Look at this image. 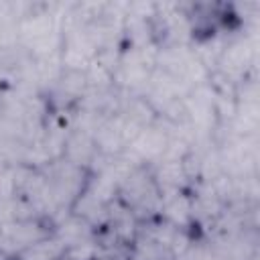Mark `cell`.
<instances>
[{"mask_svg": "<svg viewBox=\"0 0 260 260\" xmlns=\"http://www.w3.org/2000/svg\"><path fill=\"white\" fill-rule=\"evenodd\" d=\"M118 199L134 213L138 221L158 217L160 191L154 183V177L148 165H136L126 175V179L118 187Z\"/></svg>", "mask_w": 260, "mask_h": 260, "instance_id": "cell-1", "label": "cell"}, {"mask_svg": "<svg viewBox=\"0 0 260 260\" xmlns=\"http://www.w3.org/2000/svg\"><path fill=\"white\" fill-rule=\"evenodd\" d=\"M53 234V225L43 217H28V219H14L2 223L0 230V250L14 260L22 250L32 246L35 242Z\"/></svg>", "mask_w": 260, "mask_h": 260, "instance_id": "cell-2", "label": "cell"}, {"mask_svg": "<svg viewBox=\"0 0 260 260\" xmlns=\"http://www.w3.org/2000/svg\"><path fill=\"white\" fill-rule=\"evenodd\" d=\"M138 232L152 238L154 242L162 244L165 248H169L175 258L181 256L191 244H193V238H191V232L189 230H181L160 217H152V219H146V221H140L138 223Z\"/></svg>", "mask_w": 260, "mask_h": 260, "instance_id": "cell-3", "label": "cell"}, {"mask_svg": "<svg viewBox=\"0 0 260 260\" xmlns=\"http://www.w3.org/2000/svg\"><path fill=\"white\" fill-rule=\"evenodd\" d=\"M154 177V183L160 193L167 191H189L191 173L185 158H162L154 165H148Z\"/></svg>", "mask_w": 260, "mask_h": 260, "instance_id": "cell-4", "label": "cell"}, {"mask_svg": "<svg viewBox=\"0 0 260 260\" xmlns=\"http://www.w3.org/2000/svg\"><path fill=\"white\" fill-rule=\"evenodd\" d=\"M158 217L181 228V230H191L195 225L193 219V201L189 191H167L160 193V207H158Z\"/></svg>", "mask_w": 260, "mask_h": 260, "instance_id": "cell-5", "label": "cell"}, {"mask_svg": "<svg viewBox=\"0 0 260 260\" xmlns=\"http://www.w3.org/2000/svg\"><path fill=\"white\" fill-rule=\"evenodd\" d=\"M63 158H67L69 162L77 165V167H83V169H91L95 158L100 156L98 152V146L93 142V136L85 130H79V128H73L67 136H65V142H63Z\"/></svg>", "mask_w": 260, "mask_h": 260, "instance_id": "cell-6", "label": "cell"}, {"mask_svg": "<svg viewBox=\"0 0 260 260\" xmlns=\"http://www.w3.org/2000/svg\"><path fill=\"white\" fill-rule=\"evenodd\" d=\"M53 236H57L67 248H73V246H79V244L95 240L98 238V230L87 219H83V217H79V215L69 211L63 219H59L53 225Z\"/></svg>", "mask_w": 260, "mask_h": 260, "instance_id": "cell-7", "label": "cell"}, {"mask_svg": "<svg viewBox=\"0 0 260 260\" xmlns=\"http://www.w3.org/2000/svg\"><path fill=\"white\" fill-rule=\"evenodd\" d=\"M126 260H175V254L165 248L162 244L154 242L152 238L144 234H136L132 244L128 246V256Z\"/></svg>", "mask_w": 260, "mask_h": 260, "instance_id": "cell-8", "label": "cell"}, {"mask_svg": "<svg viewBox=\"0 0 260 260\" xmlns=\"http://www.w3.org/2000/svg\"><path fill=\"white\" fill-rule=\"evenodd\" d=\"M67 252V246L57 238V236H47L26 250H22L14 260H61Z\"/></svg>", "mask_w": 260, "mask_h": 260, "instance_id": "cell-9", "label": "cell"}, {"mask_svg": "<svg viewBox=\"0 0 260 260\" xmlns=\"http://www.w3.org/2000/svg\"><path fill=\"white\" fill-rule=\"evenodd\" d=\"M16 195V183H14V171L6 162L0 160V199Z\"/></svg>", "mask_w": 260, "mask_h": 260, "instance_id": "cell-10", "label": "cell"}, {"mask_svg": "<svg viewBox=\"0 0 260 260\" xmlns=\"http://www.w3.org/2000/svg\"><path fill=\"white\" fill-rule=\"evenodd\" d=\"M0 230H2V221H0Z\"/></svg>", "mask_w": 260, "mask_h": 260, "instance_id": "cell-11", "label": "cell"}]
</instances>
